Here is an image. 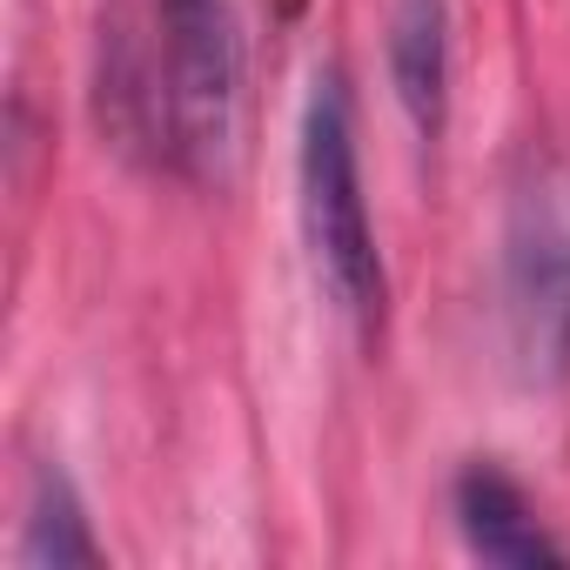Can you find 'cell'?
Segmentation results:
<instances>
[{"label":"cell","instance_id":"3","mask_svg":"<svg viewBox=\"0 0 570 570\" xmlns=\"http://www.w3.org/2000/svg\"><path fill=\"white\" fill-rule=\"evenodd\" d=\"M503 316L523 376L557 383L570 370V188L563 181H537L510 208Z\"/></svg>","mask_w":570,"mask_h":570},{"label":"cell","instance_id":"6","mask_svg":"<svg viewBox=\"0 0 570 570\" xmlns=\"http://www.w3.org/2000/svg\"><path fill=\"white\" fill-rule=\"evenodd\" d=\"M21 563H101V543L88 530V510L75 497V483L61 470H41L35 476V497H28V537H21Z\"/></svg>","mask_w":570,"mask_h":570},{"label":"cell","instance_id":"2","mask_svg":"<svg viewBox=\"0 0 570 570\" xmlns=\"http://www.w3.org/2000/svg\"><path fill=\"white\" fill-rule=\"evenodd\" d=\"M296 215L309 262L323 275L330 303L356 323V336L383 330L390 309V275L376 248V222L363 202V168H356V108L336 68H316L309 101H303V135H296Z\"/></svg>","mask_w":570,"mask_h":570},{"label":"cell","instance_id":"1","mask_svg":"<svg viewBox=\"0 0 570 570\" xmlns=\"http://www.w3.org/2000/svg\"><path fill=\"white\" fill-rule=\"evenodd\" d=\"M115 101L181 175L222 181L242 128V28L235 0H141V35H115Z\"/></svg>","mask_w":570,"mask_h":570},{"label":"cell","instance_id":"4","mask_svg":"<svg viewBox=\"0 0 570 570\" xmlns=\"http://www.w3.org/2000/svg\"><path fill=\"white\" fill-rule=\"evenodd\" d=\"M450 510H456L463 543L483 563H510V570H563L570 563V550L550 537V523L537 517V503L523 497V483L503 476L497 463H470L450 483Z\"/></svg>","mask_w":570,"mask_h":570},{"label":"cell","instance_id":"5","mask_svg":"<svg viewBox=\"0 0 570 570\" xmlns=\"http://www.w3.org/2000/svg\"><path fill=\"white\" fill-rule=\"evenodd\" d=\"M390 88L423 141L450 115V0H396L390 14Z\"/></svg>","mask_w":570,"mask_h":570}]
</instances>
